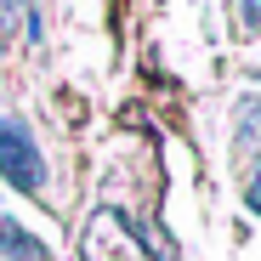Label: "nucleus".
I'll use <instances>...</instances> for the list:
<instances>
[{
	"label": "nucleus",
	"instance_id": "f257e3e1",
	"mask_svg": "<svg viewBox=\"0 0 261 261\" xmlns=\"http://www.w3.org/2000/svg\"><path fill=\"white\" fill-rule=\"evenodd\" d=\"M0 176H6L12 188H23V193L46 188V159H40L29 125L17 114H0Z\"/></svg>",
	"mask_w": 261,
	"mask_h": 261
},
{
	"label": "nucleus",
	"instance_id": "f03ea898",
	"mask_svg": "<svg viewBox=\"0 0 261 261\" xmlns=\"http://www.w3.org/2000/svg\"><path fill=\"white\" fill-rule=\"evenodd\" d=\"M0 250H6L12 261H46V244H40V239H29L17 222H6V216H0Z\"/></svg>",
	"mask_w": 261,
	"mask_h": 261
},
{
	"label": "nucleus",
	"instance_id": "7ed1b4c3",
	"mask_svg": "<svg viewBox=\"0 0 261 261\" xmlns=\"http://www.w3.org/2000/svg\"><path fill=\"white\" fill-rule=\"evenodd\" d=\"M239 137H244V142H261V102H250V108H244V125H239Z\"/></svg>",
	"mask_w": 261,
	"mask_h": 261
},
{
	"label": "nucleus",
	"instance_id": "20e7f679",
	"mask_svg": "<svg viewBox=\"0 0 261 261\" xmlns=\"http://www.w3.org/2000/svg\"><path fill=\"white\" fill-rule=\"evenodd\" d=\"M244 23H250V29H261V0H244Z\"/></svg>",
	"mask_w": 261,
	"mask_h": 261
}]
</instances>
